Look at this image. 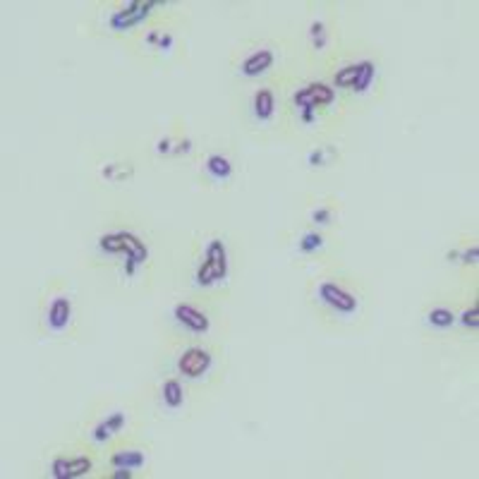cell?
Returning a JSON list of instances; mask_svg holds the SVG:
<instances>
[{
	"instance_id": "1",
	"label": "cell",
	"mask_w": 479,
	"mask_h": 479,
	"mask_svg": "<svg viewBox=\"0 0 479 479\" xmlns=\"http://www.w3.org/2000/svg\"><path fill=\"white\" fill-rule=\"evenodd\" d=\"M101 250L110 252V255H127V273H134L137 266L149 259V250L142 240L137 238L134 233H127V230H115V233H108L101 238Z\"/></svg>"
},
{
	"instance_id": "2",
	"label": "cell",
	"mask_w": 479,
	"mask_h": 479,
	"mask_svg": "<svg viewBox=\"0 0 479 479\" xmlns=\"http://www.w3.org/2000/svg\"><path fill=\"white\" fill-rule=\"evenodd\" d=\"M228 276V250L221 240H211L206 245L204 252V262L196 269V285L199 287H211L213 283H221Z\"/></svg>"
},
{
	"instance_id": "3",
	"label": "cell",
	"mask_w": 479,
	"mask_h": 479,
	"mask_svg": "<svg viewBox=\"0 0 479 479\" xmlns=\"http://www.w3.org/2000/svg\"><path fill=\"white\" fill-rule=\"evenodd\" d=\"M163 0H132V3L122 5L120 10H115V13L110 15V29L115 31H125V29H132L134 24H139L142 20H146L151 13H154V8H163Z\"/></svg>"
},
{
	"instance_id": "4",
	"label": "cell",
	"mask_w": 479,
	"mask_h": 479,
	"mask_svg": "<svg viewBox=\"0 0 479 479\" xmlns=\"http://www.w3.org/2000/svg\"><path fill=\"white\" fill-rule=\"evenodd\" d=\"M317 297L321 304H326V307L336 314H352L355 309H357V297H355L348 287L336 283V280H324V283H319Z\"/></svg>"
},
{
	"instance_id": "5",
	"label": "cell",
	"mask_w": 479,
	"mask_h": 479,
	"mask_svg": "<svg viewBox=\"0 0 479 479\" xmlns=\"http://www.w3.org/2000/svg\"><path fill=\"white\" fill-rule=\"evenodd\" d=\"M336 99V92L326 84H309V87L300 89L295 94V106L302 110V120L304 122H312V113L321 108V106H331Z\"/></svg>"
},
{
	"instance_id": "6",
	"label": "cell",
	"mask_w": 479,
	"mask_h": 479,
	"mask_svg": "<svg viewBox=\"0 0 479 479\" xmlns=\"http://www.w3.org/2000/svg\"><path fill=\"white\" fill-rule=\"evenodd\" d=\"M374 72H376V65L371 63V60H362V63H357V65H348V67H343V70H338L334 82H336V87H341V89L367 92L369 84L374 82Z\"/></svg>"
},
{
	"instance_id": "7",
	"label": "cell",
	"mask_w": 479,
	"mask_h": 479,
	"mask_svg": "<svg viewBox=\"0 0 479 479\" xmlns=\"http://www.w3.org/2000/svg\"><path fill=\"white\" fill-rule=\"evenodd\" d=\"M178 367L180 374L187 376V379H199V376H204L211 369V355L201 350V348H190V350L183 352Z\"/></svg>"
},
{
	"instance_id": "8",
	"label": "cell",
	"mask_w": 479,
	"mask_h": 479,
	"mask_svg": "<svg viewBox=\"0 0 479 479\" xmlns=\"http://www.w3.org/2000/svg\"><path fill=\"white\" fill-rule=\"evenodd\" d=\"M173 317H176L178 324H183L185 329L192 331V334H206L208 329H211V321L201 309H196L194 304H176V309H173Z\"/></svg>"
},
{
	"instance_id": "9",
	"label": "cell",
	"mask_w": 479,
	"mask_h": 479,
	"mask_svg": "<svg viewBox=\"0 0 479 479\" xmlns=\"http://www.w3.org/2000/svg\"><path fill=\"white\" fill-rule=\"evenodd\" d=\"M92 470V460L87 455H75V458H55L50 463V475L55 479H75L84 477Z\"/></svg>"
},
{
	"instance_id": "10",
	"label": "cell",
	"mask_w": 479,
	"mask_h": 479,
	"mask_svg": "<svg viewBox=\"0 0 479 479\" xmlns=\"http://www.w3.org/2000/svg\"><path fill=\"white\" fill-rule=\"evenodd\" d=\"M72 321V302L67 295H58L53 302H50L48 312H46V324L50 331L55 334H63V331L70 326Z\"/></svg>"
},
{
	"instance_id": "11",
	"label": "cell",
	"mask_w": 479,
	"mask_h": 479,
	"mask_svg": "<svg viewBox=\"0 0 479 479\" xmlns=\"http://www.w3.org/2000/svg\"><path fill=\"white\" fill-rule=\"evenodd\" d=\"M273 50H269V48H259L255 50L252 55H247L245 60H242V65H240V75L242 77H259V75H264V72H269L273 67Z\"/></svg>"
},
{
	"instance_id": "12",
	"label": "cell",
	"mask_w": 479,
	"mask_h": 479,
	"mask_svg": "<svg viewBox=\"0 0 479 479\" xmlns=\"http://www.w3.org/2000/svg\"><path fill=\"white\" fill-rule=\"evenodd\" d=\"M125 427V415L122 413H113L108 415L106 420H101L99 424L94 427V431H92V441L94 443H106L108 438L115 436L117 431Z\"/></svg>"
},
{
	"instance_id": "13",
	"label": "cell",
	"mask_w": 479,
	"mask_h": 479,
	"mask_svg": "<svg viewBox=\"0 0 479 479\" xmlns=\"http://www.w3.org/2000/svg\"><path fill=\"white\" fill-rule=\"evenodd\" d=\"M252 106H255L257 120L269 122L273 117V113H276V96H273V92H271V89H259V92L255 94Z\"/></svg>"
},
{
	"instance_id": "14",
	"label": "cell",
	"mask_w": 479,
	"mask_h": 479,
	"mask_svg": "<svg viewBox=\"0 0 479 479\" xmlns=\"http://www.w3.org/2000/svg\"><path fill=\"white\" fill-rule=\"evenodd\" d=\"M146 463L142 450H115L110 455V465L115 470H139Z\"/></svg>"
},
{
	"instance_id": "15",
	"label": "cell",
	"mask_w": 479,
	"mask_h": 479,
	"mask_svg": "<svg viewBox=\"0 0 479 479\" xmlns=\"http://www.w3.org/2000/svg\"><path fill=\"white\" fill-rule=\"evenodd\" d=\"M204 166H206V173L216 180V183H225V180L233 178V163L221 154H211Z\"/></svg>"
},
{
	"instance_id": "16",
	"label": "cell",
	"mask_w": 479,
	"mask_h": 479,
	"mask_svg": "<svg viewBox=\"0 0 479 479\" xmlns=\"http://www.w3.org/2000/svg\"><path fill=\"white\" fill-rule=\"evenodd\" d=\"M161 398L171 410H178L180 405H183V400H185L183 383H180L178 379H168L166 383H163V388H161Z\"/></svg>"
},
{
	"instance_id": "17",
	"label": "cell",
	"mask_w": 479,
	"mask_h": 479,
	"mask_svg": "<svg viewBox=\"0 0 479 479\" xmlns=\"http://www.w3.org/2000/svg\"><path fill=\"white\" fill-rule=\"evenodd\" d=\"M427 321H429V326H434V329L446 331L455 324V314L446 307H434L431 312L427 314Z\"/></svg>"
},
{
	"instance_id": "18",
	"label": "cell",
	"mask_w": 479,
	"mask_h": 479,
	"mask_svg": "<svg viewBox=\"0 0 479 479\" xmlns=\"http://www.w3.org/2000/svg\"><path fill=\"white\" fill-rule=\"evenodd\" d=\"M321 245H324V238L319 233H304L300 240V252L302 255H312V252L321 250Z\"/></svg>"
},
{
	"instance_id": "19",
	"label": "cell",
	"mask_w": 479,
	"mask_h": 479,
	"mask_svg": "<svg viewBox=\"0 0 479 479\" xmlns=\"http://www.w3.org/2000/svg\"><path fill=\"white\" fill-rule=\"evenodd\" d=\"M103 176H106V180H113V183H122L125 178L132 176V168H127L125 171L122 163H110V166H106Z\"/></svg>"
},
{
	"instance_id": "20",
	"label": "cell",
	"mask_w": 479,
	"mask_h": 479,
	"mask_svg": "<svg viewBox=\"0 0 479 479\" xmlns=\"http://www.w3.org/2000/svg\"><path fill=\"white\" fill-rule=\"evenodd\" d=\"M312 43H314V48H317V50H321L326 46V29H324V24H321V22L312 24Z\"/></svg>"
},
{
	"instance_id": "21",
	"label": "cell",
	"mask_w": 479,
	"mask_h": 479,
	"mask_svg": "<svg viewBox=\"0 0 479 479\" xmlns=\"http://www.w3.org/2000/svg\"><path fill=\"white\" fill-rule=\"evenodd\" d=\"M146 43H159V48H171L173 43V36L171 34H166V36H161L159 31H149V36H146Z\"/></svg>"
},
{
	"instance_id": "22",
	"label": "cell",
	"mask_w": 479,
	"mask_h": 479,
	"mask_svg": "<svg viewBox=\"0 0 479 479\" xmlns=\"http://www.w3.org/2000/svg\"><path fill=\"white\" fill-rule=\"evenodd\" d=\"M463 324H465V329L477 331V326H479V312H477V307H470L463 314Z\"/></svg>"
},
{
	"instance_id": "23",
	"label": "cell",
	"mask_w": 479,
	"mask_h": 479,
	"mask_svg": "<svg viewBox=\"0 0 479 479\" xmlns=\"http://www.w3.org/2000/svg\"><path fill=\"white\" fill-rule=\"evenodd\" d=\"M331 154H334V149H319V151H312V154H309V163H312V166H324L326 159H329Z\"/></svg>"
},
{
	"instance_id": "24",
	"label": "cell",
	"mask_w": 479,
	"mask_h": 479,
	"mask_svg": "<svg viewBox=\"0 0 479 479\" xmlns=\"http://www.w3.org/2000/svg\"><path fill=\"white\" fill-rule=\"evenodd\" d=\"M314 223L329 225L331 223V208H317V211H314Z\"/></svg>"
},
{
	"instance_id": "25",
	"label": "cell",
	"mask_w": 479,
	"mask_h": 479,
	"mask_svg": "<svg viewBox=\"0 0 479 479\" xmlns=\"http://www.w3.org/2000/svg\"><path fill=\"white\" fill-rule=\"evenodd\" d=\"M477 257H479V250H477V245H472L470 250H465L463 255H460V262H463V264H477Z\"/></svg>"
},
{
	"instance_id": "26",
	"label": "cell",
	"mask_w": 479,
	"mask_h": 479,
	"mask_svg": "<svg viewBox=\"0 0 479 479\" xmlns=\"http://www.w3.org/2000/svg\"><path fill=\"white\" fill-rule=\"evenodd\" d=\"M132 472L134 470H115L113 472V479H129L132 477Z\"/></svg>"
}]
</instances>
